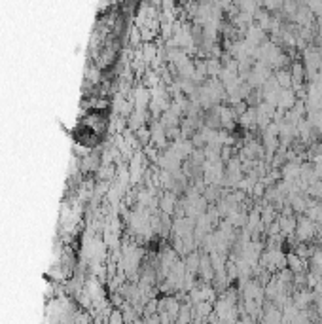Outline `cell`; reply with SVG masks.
I'll return each mask as SVG.
<instances>
[{"mask_svg":"<svg viewBox=\"0 0 322 324\" xmlns=\"http://www.w3.org/2000/svg\"><path fill=\"white\" fill-rule=\"evenodd\" d=\"M315 222L309 220L307 216H302V218L298 220V224H296V235H298V241H309L313 239L315 235Z\"/></svg>","mask_w":322,"mask_h":324,"instance_id":"6da1fadb","label":"cell"}]
</instances>
